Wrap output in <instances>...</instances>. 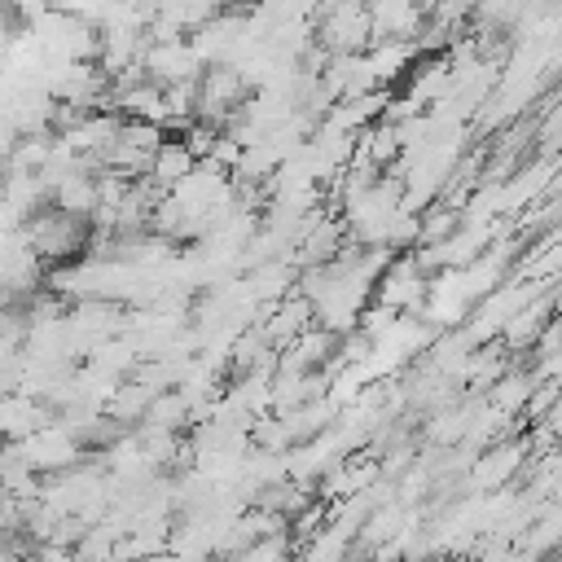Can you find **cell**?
<instances>
[{
  "label": "cell",
  "instance_id": "obj_3",
  "mask_svg": "<svg viewBox=\"0 0 562 562\" xmlns=\"http://www.w3.org/2000/svg\"><path fill=\"white\" fill-rule=\"evenodd\" d=\"M522 457H527L522 439H501V443L483 448V452L470 461V483H474L479 492H492V487H509V479L522 470Z\"/></svg>",
  "mask_w": 562,
  "mask_h": 562
},
{
  "label": "cell",
  "instance_id": "obj_5",
  "mask_svg": "<svg viewBox=\"0 0 562 562\" xmlns=\"http://www.w3.org/2000/svg\"><path fill=\"white\" fill-rule=\"evenodd\" d=\"M193 167H198V162L184 154V145H180V140H162V145L154 149V158H149L145 180H149L158 193H171V189H176Z\"/></svg>",
  "mask_w": 562,
  "mask_h": 562
},
{
  "label": "cell",
  "instance_id": "obj_1",
  "mask_svg": "<svg viewBox=\"0 0 562 562\" xmlns=\"http://www.w3.org/2000/svg\"><path fill=\"white\" fill-rule=\"evenodd\" d=\"M316 40L325 44L329 57H351L369 48V9L364 4H334L321 9L316 18Z\"/></svg>",
  "mask_w": 562,
  "mask_h": 562
},
{
  "label": "cell",
  "instance_id": "obj_4",
  "mask_svg": "<svg viewBox=\"0 0 562 562\" xmlns=\"http://www.w3.org/2000/svg\"><path fill=\"white\" fill-rule=\"evenodd\" d=\"M303 329H312V303L307 299H299V294H285L277 307H272V316L259 325V334H263V342H294Z\"/></svg>",
  "mask_w": 562,
  "mask_h": 562
},
{
  "label": "cell",
  "instance_id": "obj_2",
  "mask_svg": "<svg viewBox=\"0 0 562 562\" xmlns=\"http://www.w3.org/2000/svg\"><path fill=\"white\" fill-rule=\"evenodd\" d=\"M426 290H430V285H426L422 268L413 263V255H391V263H386L382 277L373 281V299H378V307L391 312V316L404 312V307H417Z\"/></svg>",
  "mask_w": 562,
  "mask_h": 562
},
{
  "label": "cell",
  "instance_id": "obj_6",
  "mask_svg": "<svg viewBox=\"0 0 562 562\" xmlns=\"http://www.w3.org/2000/svg\"><path fill=\"white\" fill-rule=\"evenodd\" d=\"M281 562H303V558H281Z\"/></svg>",
  "mask_w": 562,
  "mask_h": 562
}]
</instances>
